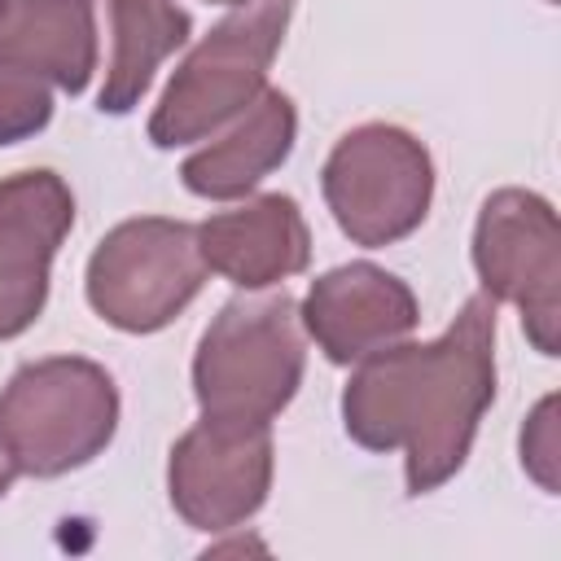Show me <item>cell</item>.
<instances>
[{
    "instance_id": "cell-1",
    "label": "cell",
    "mask_w": 561,
    "mask_h": 561,
    "mask_svg": "<svg viewBox=\"0 0 561 561\" xmlns=\"http://www.w3.org/2000/svg\"><path fill=\"white\" fill-rule=\"evenodd\" d=\"M495 403V302L469 294L434 342H390L355 359L342 386V430L364 451H403L408 495L451 482Z\"/></svg>"
},
{
    "instance_id": "cell-2",
    "label": "cell",
    "mask_w": 561,
    "mask_h": 561,
    "mask_svg": "<svg viewBox=\"0 0 561 561\" xmlns=\"http://www.w3.org/2000/svg\"><path fill=\"white\" fill-rule=\"evenodd\" d=\"M307 373V329L285 289H245L219 307L193 351V399L206 416H280Z\"/></svg>"
},
{
    "instance_id": "cell-3",
    "label": "cell",
    "mask_w": 561,
    "mask_h": 561,
    "mask_svg": "<svg viewBox=\"0 0 561 561\" xmlns=\"http://www.w3.org/2000/svg\"><path fill=\"white\" fill-rule=\"evenodd\" d=\"M289 13L294 0H245L215 22L171 70L149 114V140L158 149H180L232 123L267 88Z\"/></svg>"
},
{
    "instance_id": "cell-4",
    "label": "cell",
    "mask_w": 561,
    "mask_h": 561,
    "mask_svg": "<svg viewBox=\"0 0 561 561\" xmlns=\"http://www.w3.org/2000/svg\"><path fill=\"white\" fill-rule=\"evenodd\" d=\"M0 434L9 438L22 473H75L114 443L118 386L83 355L31 359L0 390Z\"/></svg>"
},
{
    "instance_id": "cell-5",
    "label": "cell",
    "mask_w": 561,
    "mask_h": 561,
    "mask_svg": "<svg viewBox=\"0 0 561 561\" xmlns=\"http://www.w3.org/2000/svg\"><path fill=\"white\" fill-rule=\"evenodd\" d=\"M320 193L346 241L381 250L425 224L434 202V158L408 127L359 123L329 149Z\"/></svg>"
},
{
    "instance_id": "cell-6",
    "label": "cell",
    "mask_w": 561,
    "mask_h": 561,
    "mask_svg": "<svg viewBox=\"0 0 561 561\" xmlns=\"http://www.w3.org/2000/svg\"><path fill=\"white\" fill-rule=\"evenodd\" d=\"M197 224L167 215H136L114 224L83 272L88 307L118 333L167 329L206 285Z\"/></svg>"
},
{
    "instance_id": "cell-7",
    "label": "cell",
    "mask_w": 561,
    "mask_h": 561,
    "mask_svg": "<svg viewBox=\"0 0 561 561\" xmlns=\"http://www.w3.org/2000/svg\"><path fill=\"white\" fill-rule=\"evenodd\" d=\"M473 272L491 302H508L539 355L561 346V224L543 193L495 188L473 219Z\"/></svg>"
},
{
    "instance_id": "cell-8",
    "label": "cell",
    "mask_w": 561,
    "mask_h": 561,
    "mask_svg": "<svg viewBox=\"0 0 561 561\" xmlns=\"http://www.w3.org/2000/svg\"><path fill=\"white\" fill-rule=\"evenodd\" d=\"M276 447L267 421L206 416L188 425L167 456V495L184 526L219 535L250 522L272 491Z\"/></svg>"
},
{
    "instance_id": "cell-9",
    "label": "cell",
    "mask_w": 561,
    "mask_h": 561,
    "mask_svg": "<svg viewBox=\"0 0 561 561\" xmlns=\"http://www.w3.org/2000/svg\"><path fill=\"white\" fill-rule=\"evenodd\" d=\"M75 228V193L48 171L0 175V342L26 333L44 302L61 241Z\"/></svg>"
},
{
    "instance_id": "cell-10",
    "label": "cell",
    "mask_w": 561,
    "mask_h": 561,
    "mask_svg": "<svg viewBox=\"0 0 561 561\" xmlns=\"http://www.w3.org/2000/svg\"><path fill=\"white\" fill-rule=\"evenodd\" d=\"M298 316L329 364H355L390 342H403L421 324L412 285L368 259L316 276Z\"/></svg>"
},
{
    "instance_id": "cell-11",
    "label": "cell",
    "mask_w": 561,
    "mask_h": 561,
    "mask_svg": "<svg viewBox=\"0 0 561 561\" xmlns=\"http://www.w3.org/2000/svg\"><path fill=\"white\" fill-rule=\"evenodd\" d=\"M197 250L210 272L237 289H272L311 263V228L289 193H254L197 224Z\"/></svg>"
},
{
    "instance_id": "cell-12",
    "label": "cell",
    "mask_w": 561,
    "mask_h": 561,
    "mask_svg": "<svg viewBox=\"0 0 561 561\" xmlns=\"http://www.w3.org/2000/svg\"><path fill=\"white\" fill-rule=\"evenodd\" d=\"M298 140V110L289 92L263 88L232 123H224L206 145H197L180 162V180L193 197L206 202H237L250 197L263 175H272Z\"/></svg>"
},
{
    "instance_id": "cell-13",
    "label": "cell",
    "mask_w": 561,
    "mask_h": 561,
    "mask_svg": "<svg viewBox=\"0 0 561 561\" xmlns=\"http://www.w3.org/2000/svg\"><path fill=\"white\" fill-rule=\"evenodd\" d=\"M0 66L31 70L79 96L96 75V0H9Z\"/></svg>"
},
{
    "instance_id": "cell-14",
    "label": "cell",
    "mask_w": 561,
    "mask_h": 561,
    "mask_svg": "<svg viewBox=\"0 0 561 561\" xmlns=\"http://www.w3.org/2000/svg\"><path fill=\"white\" fill-rule=\"evenodd\" d=\"M101 9L110 26V61L96 110L131 114L145 101L158 66L188 44L193 18L175 0H101Z\"/></svg>"
},
{
    "instance_id": "cell-15",
    "label": "cell",
    "mask_w": 561,
    "mask_h": 561,
    "mask_svg": "<svg viewBox=\"0 0 561 561\" xmlns=\"http://www.w3.org/2000/svg\"><path fill=\"white\" fill-rule=\"evenodd\" d=\"M48 123H53L48 79L18 66H0V149L39 136Z\"/></svg>"
},
{
    "instance_id": "cell-16",
    "label": "cell",
    "mask_w": 561,
    "mask_h": 561,
    "mask_svg": "<svg viewBox=\"0 0 561 561\" xmlns=\"http://www.w3.org/2000/svg\"><path fill=\"white\" fill-rule=\"evenodd\" d=\"M557 465H561V443H557V394H543L535 403V412L522 425V469L548 491L557 495Z\"/></svg>"
},
{
    "instance_id": "cell-17",
    "label": "cell",
    "mask_w": 561,
    "mask_h": 561,
    "mask_svg": "<svg viewBox=\"0 0 561 561\" xmlns=\"http://www.w3.org/2000/svg\"><path fill=\"white\" fill-rule=\"evenodd\" d=\"M22 473V465H18V456H13V447H9V438L0 434V500L9 495V486H13V478Z\"/></svg>"
},
{
    "instance_id": "cell-18",
    "label": "cell",
    "mask_w": 561,
    "mask_h": 561,
    "mask_svg": "<svg viewBox=\"0 0 561 561\" xmlns=\"http://www.w3.org/2000/svg\"><path fill=\"white\" fill-rule=\"evenodd\" d=\"M206 4H228V9H237V4H245V0H206Z\"/></svg>"
},
{
    "instance_id": "cell-19",
    "label": "cell",
    "mask_w": 561,
    "mask_h": 561,
    "mask_svg": "<svg viewBox=\"0 0 561 561\" xmlns=\"http://www.w3.org/2000/svg\"><path fill=\"white\" fill-rule=\"evenodd\" d=\"M4 4H9V0H0V13H4Z\"/></svg>"
},
{
    "instance_id": "cell-20",
    "label": "cell",
    "mask_w": 561,
    "mask_h": 561,
    "mask_svg": "<svg viewBox=\"0 0 561 561\" xmlns=\"http://www.w3.org/2000/svg\"><path fill=\"white\" fill-rule=\"evenodd\" d=\"M548 4H557V0H548Z\"/></svg>"
}]
</instances>
